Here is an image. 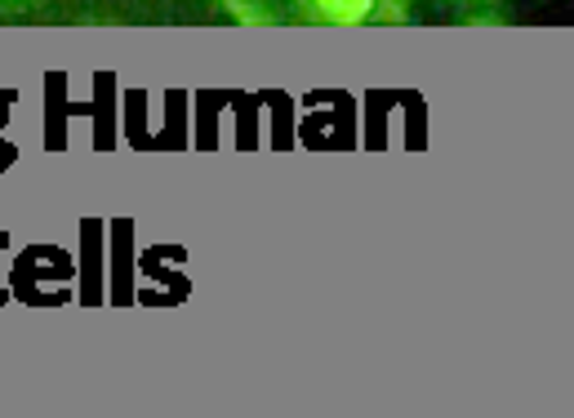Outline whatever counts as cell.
<instances>
[{
    "mask_svg": "<svg viewBox=\"0 0 574 418\" xmlns=\"http://www.w3.org/2000/svg\"><path fill=\"white\" fill-rule=\"evenodd\" d=\"M227 4H231L236 22H267V9H258V4H249V0H227Z\"/></svg>",
    "mask_w": 574,
    "mask_h": 418,
    "instance_id": "obj_3",
    "label": "cell"
},
{
    "mask_svg": "<svg viewBox=\"0 0 574 418\" xmlns=\"http://www.w3.org/2000/svg\"><path fill=\"white\" fill-rule=\"evenodd\" d=\"M369 18L405 22V18H409V0H374V4H369Z\"/></svg>",
    "mask_w": 574,
    "mask_h": 418,
    "instance_id": "obj_2",
    "label": "cell"
},
{
    "mask_svg": "<svg viewBox=\"0 0 574 418\" xmlns=\"http://www.w3.org/2000/svg\"><path fill=\"white\" fill-rule=\"evenodd\" d=\"M374 0H311V9L329 22H365Z\"/></svg>",
    "mask_w": 574,
    "mask_h": 418,
    "instance_id": "obj_1",
    "label": "cell"
}]
</instances>
